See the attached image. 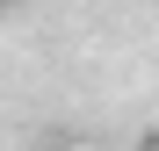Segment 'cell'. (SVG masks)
Segmentation results:
<instances>
[{
	"label": "cell",
	"mask_w": 159,
	"mask_h": 151,
	"mask_svg": "<svg viewBox=\"0 0 159 151\" xmlns=\"http://www.w3.org/2000/svg\"><path fill=\"white\" fill-rule=\"evenodd\" d=\"M152 151H159V144H152Z\"/></svg>",
	"instance_id": "1"
}]
</instances>
